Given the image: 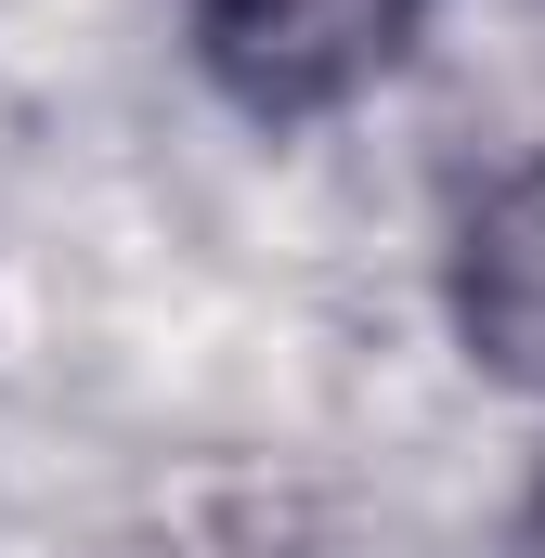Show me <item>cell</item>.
<instances>
[{"instance_id":"cell-1","label":"cell","mask_w":545,"mask_h":558,"mask_svg":"<svg viewBox=\"0 0 545 558\" xmlns=\"http://www.w3.org/2000/svg\"><path fill=\"white\" fill-rule=\"evenodd\" d=\"M182 26L247 118H325L403 65L428 0H182Z\"/></svg>"},{"instance_id":"cell-2","label":"cell","mask_w":545,"mask_h":558,"mask_svg":"<svg viewBox=\"0 0 545 558\" xmlns=\"http://www.w3.org/2000/svg\"><path fill=\"white\" fill-rule=\"evenodd\" d=\"M455 325H468V351L507 390H545V156L507 169L468 208V234H455Z\"/></svg>"}]
</instances>
